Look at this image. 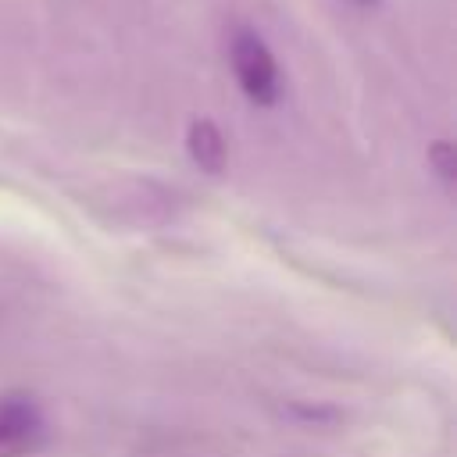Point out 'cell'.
Returning a JSON list of instances; mask_svg holds the SVG:
<instances>
[{
    "label": "cell",
    "mask_w": 457,
    "mask_h": 457,
    "mask_svg": "<svg viewBox=\"0 0 457 457\" xmlns=\"http://www.w3.org/2000/svg\"><path fill=\"white\" fill-rule=\"evenodd\" d=\"M428 164L439 171V179H443V182H453V171H457V157H453V146H450L446 139L432 143V150H428Z\"/></svg>",
    "instance_id": "277c9868"
},
{
    "label": "cell",
    "mask_w": 457,
    "mask_h": 457,
    "mask_svg": "<svg viewBox=\"0 0 457 457\" xmlns=\"http://www.w3.org/2000/svg\"><path fill=\"white\" fill-rule=\"evenodd\" d=\"M228 54H232L236 82L246 93V100H253L257 107H271L278 100V64L268 43L253 29H236Z\"/></svg>",
    "instance_id": "6da1fadb"
},
{
    "label": "cell",
    "mask_w": 457,
    "mask_h": 457,
    "mask_svg": "<svg viewBox=\"0 0 457 457\" xmlns=\"http://www.w3.org/2000/svg\"><path fill=\"white\" fill-rule=\"evenodd\" d=\"M357 4H375V0H357Z\"/></svg>",
    "instance_id": "5b68a950"
},
{
    "label": "cell",
    "mask_w": 457,
    "mask_h": 457,
    "mask_svg": "<svg viewBox=\"0 0 457 457\" xmlns=\"http://www.w3.org/2000/svg\"><path fill=\"white\" fill-rule=\"evenodd\" d=\"M46 443V418L25 393L0 396V457H29Z\"/></svg>",
    "instance_id": "7a4b0ae2"
},
{
    "label": "cell",
    "mask_w": 457,
    "mask_h": 457,
    "mask_svg": "<svg viewBox=\"0 0 457 457\" xmlns=\"http://www.w3.org/2000/svg\"><path fill=\"white\" fill-rule=\"evenodd\" d=\"M186 146H189V157L200 171L207 175H218L225 168V136L221 129L211 121V118H196L186 132Z\"/></svg>",
    "instance_id": "3957f363"
}]
</instances>
